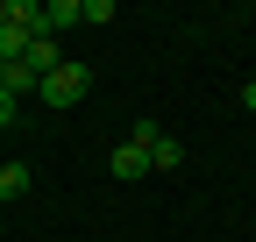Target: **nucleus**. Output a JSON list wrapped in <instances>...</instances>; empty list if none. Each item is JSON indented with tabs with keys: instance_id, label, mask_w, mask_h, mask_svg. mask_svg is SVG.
<instances>
[{
	"instance_id": "1",
	"label": "nucleus",
	"mask_w": 256,
	"mask_h": 242,
	"mask_svg": "<svg viewBox=\"0 0 256 242\" xmlns=\"http://www.w3.org/2000/svg\"><path fill=\"white\" fill-rule=\"evenodd\" d=\"M36 93H43V107H78V100L92 93V72L78 64V57H64V64H57V72L36 86Z\"/></svg>"
},
{
	"instance_id": "2",
	"label": "nucleus",
	"mask_w": 256,
	"mask_h": 242,
	"mask_svg": "<svg viewBox=\"0 0 256 242\" xmlns=\"http://www.w3.org/2000/svg\"><path fill=\"white\" fill-rule=\"evenodd\" d=\"M64 28H86V0H43V36H64Z\"/></svg>"
},
{
	"instance_id": "3",
	"label": "nucleus",
	"mask_w": 256,
	"mask_h": 242,
	"mask_svg": "<svg viewBox=\"0 0 256 242\" xmlns=\"http://www.w3.org/2000/svg\"><path fill=\"white\" fill-rule=\"evenodd\" d=\"M142 171H150V142H136V136H128V142L114 150V178H128V186H136Z\"/></svg>"
},
{
	"instance_id": "4",
	"label": "nucleus",
	"mask_w": 256,
	"mask_h": 242,
	"mask_svg": "<svg viewBox=\"0 0 256 242\" xmlns=\"http://www.w3.org/2000/svg\"><path fill=\"white\" fill-rule=\"evenodd\" d=\"M22 64L36 72V78H50V72L64 64V50H57V36H36V43H28V57H22Z\"/></svg>"
},
{
	"instance_id": "5",
	"label": "nucleus",
	"mask_w": 256,
	"mask_h": 242,
	"mask_svg": "<svg viewBox=\"0 0 256 242\" xmlns=\"http://www.w3.org/2000/svg\"><path fill=\"white\" fill-rule=\"evenodd\" d=\"M178 164H185V142L178 136H156L150 142V171H178Z\"/></svg>"
},
{
	"instance_id": "6",
	"label": "nucleus",
	"mask_w": 256,
	"mask_h": 242,
	"mask_svg": "<svg viewBox=\"0 0 256 242\" xmlns=\"http://www.w3.org/2000/svg\"><path fill=\"white\" fill-rule=\"evenodd\" d=\"M36 86H43V78L28 72V64H0V93H14V100H22V93H36Z\"/></svg>"
},
{
	"instance_id": "7",
	"label": "nucleus",
	"mask_w": 256,
	"mask_h": 242,
	"mask_svg": "<svg viewBox=\"0 0 256 242\" xmlns=\"http://www.w3.org/2000/svg\"><path fill=\"white\" fill-rule=\"evenodd\" d=\"M28 186H36V178H28V164H0V206H8V200H22Z\"/></svg>"
},
{
	"instance_id": "8",
	"label": "nucleus",
	"mask_w": 256,
	"mask_h": 242,
	"mask_svg": "<svg viewBox=\"0 0 256 242\" xmlns=\"http://www.w3.org/2000/svg\"><path fill=\"white\" fill-rule=\"evenodd\" d=\"M114 22V0H86V28H107Z\"/></svg>"
},
{
	"instance_id": "9",
	"label": "nucleus",
	"mask_w": 256,
	"mask_h": 242,
	"mask_svg": "<svg viewBox=\"0 0 256 242\" xmlns=\"http://www.w3.org/2000/svg\"><path fill=\"white\" fill-rule=\"evenodd\" d=\"M0 128H14V93H0Z\"/></svg>"
},
{
	"instance_id": "10",
	"label": "nucleus",
	"mask_w": 256,
	"mask_h": 242,
	"mask_svg": "<svg viewBox=\"0 0 256 242\" xmlns=\"http://www.w3.org/2000/svg\"><path fill=\"white\" fill-rule=\"evenodd\" d=\"M242 107H249V114H256V78H249V86H242Z\"/></svg>"
},
{
	"instance_id": "11",
	"label": "nucleus",
	"mask_w": 256,
	"mask_h": 242,
	"mask_svg": "<svg viewBox=\"0 0 256 242\" xmlns=\"http://www.w3.org/2000/svg\"><path fill=\"white\" fill-rule=\"evenodd\" d=\"M0 214H8V206H0Z\"/></svg>"
}]
</instances>
